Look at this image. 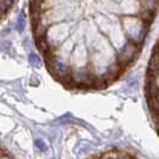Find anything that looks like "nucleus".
Listing matches in <instances>:
<instances>
[{"label": "nucleus", "mask_w": 159, "mask_h": 159, "mask_svg": "<svg viewBox=\"0 0 159 159\" xmlns=\"http://www.w3.org/2000/svg\"><path fill=\"white\" fill-rule=\"evenodd\" d=\"M35 145L37 146V148H39L40 151H46V150H47V146H46V143H43L42 140H36V141H35Z\"/></svg>", "instance_id": "423d86ee"}, {"label": "nucleus", "mask_w": 159, "mask_h": 159, "mask_svg": "<svg viewBox=\"0 0 159 159\" xmlns=\"http://www.w3.org/2000/svg\"><path fill=\"white\" fill-rule=\"evenodd\" d=\"M29 62L35 66V67H40L41 66V59L39 57V55H36L35 53H31L29 55Z\"/></svg>", "instance_id": "20e7f679"}, {"label": "nucleus", "mask_w": 159, "mask_h": 159, "mask_svg": "<svg viewBox=\"0 0 159 159\" xmlns=\"http://www.w3.org/2000/svg\"><path fill=\"white\" fill-rule=\"evenodd\" d=\"M138 44L135 43H132V42H128L125 47L120 50L119 53V66L121 67H125L127 66L129 62H132L138 53Z\"/></svg>", "instance_id": "f03ea898"}, {"label": "nucleus", "mask_w": 159, "mask_h": 159, "mask_svg": "<svg viewBox=\"0 0 159 159\" xmlns=\"http://www.w3.org/2000/svg\"><path fill=\"white\" fill-rule=\"evenodd\" d=\"M25 23H26V20H25V16H24L23 12H20V13L18 15V18H17V22H16L17 31L23 32L24 29H25Z\"/></svg>", "instance_id": "7ed1b4c3"}, {"label": "nucleus", "mask_w": 159, "mask_h": 159, "mask_svg": "<svg viewBox=\"0 0 159 159\" xmlns=\"http://www.w3.org/2000/svg\"><path fill=\"white\" fill-rule=\"evenodd\" d=\"M122 26L129 37V42L140 44L146 36L147 26L143 18H136V17H125L122 19Z\"/></svg>", "instance_id": "f257e3e1"}, {"label": "nucleus", "mask_w": 159, "mask_h": 159, "mask_svg": "<svg viewBox=\"0 0 159 159\" xmlns=\"http://www.w3.org/2000/svg\"><path fill=\"white\" fill-rule=\"evenodd\" d=\"M117 159H135V158H132V157H129V156H127V154H123V156H120L119 154Z\"/></svg>", "instance_id": "0eeeda50"}, {"label": "nucleus", "mask_w": 159, "mask_h": 159, "mask_svg": "<svg viewBox=\"0 0 159 159\" xmlns=\"http://www.w3.org/2000/svg\"><path fill=\"white\" fill-rule=\"evenodd\" d=\"M13 0H0V12H5L12 6Z\"/></svg>", "instance_id": "39448f33"}, {"label": "nucleus", "mask_w": 159, "mask_h": 159, "mask_svg": "<svg viewBox=\"0 0 159 159\" xmlns=\"http://www.w3.org/2000/svg\"><path fill=\"white\" fill-rule=\"evenodd\" d=\"M0 159H13L11 156H8V154H0Z\"/></svg>", "instance_id": "6e6552de"}]
</instances>
